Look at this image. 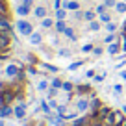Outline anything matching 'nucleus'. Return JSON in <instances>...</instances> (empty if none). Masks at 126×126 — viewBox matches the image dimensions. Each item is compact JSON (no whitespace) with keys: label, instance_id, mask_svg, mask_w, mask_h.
<instances>
[{"label":"nucleus","instance_id":"nucleus-1","mask_svg":"<svg viewBox=\"0 0 126 126\" xmlns=\"http://www.w3.org/2000/svg\"><path fill=\"white\" fill-rule=\"evenodd\" d=\"M17 28H19V32L22 33V35H26V37L33 33V28H32V24L26 22V20H19V22H17Z\"/></svg>","mask_w":126,"mask_h":126},{"label":"nucleus","instance_id":"nucleus-2","mask_svg":"<svg viewBox=\"0 0 126 126\" xmlns=\"http://www.w3.org/2000/svg\"><path fill=\"white\" fill-rule=\"evenodd\" d=\"M11 45V37L8 32H0V52H6Z\"/></svg>","mask_w":126,"mask_h":126},{"label":"nucleus","instance_id":"nucleus-3","mask_svg":"<svg viewBox=\"0 0 126 126\" xmlns=\"http://www.w3.org/2000/svg\"><path fill=\"white\" fill-rule=\"evenodd\" d=\"M6 76L8 78H15V76H20V67L17 63H9L6 67Z\"/></svg>","mask_w":126,"mask_h":126},{"label":"nucleus","instance_id":"nucleus-4","mask_svg":"<svg viewBox=\"0 0 126 126\" xmlns=\"http://www.w3.org/2000/svg\"><path fill=\"white\" fill-rule=\"evenodd\" d=\"M0 32H8V33L13 32V26L9 24V20L6 19L4 15H0Z\"/></svg>","mask_w":126,"mask_h":126},{"label":"nucleus","instance_id":"nucleus-5","mask_svg":"<svg viewBox=\"0 0 126 126\" xmlns=\"http://www.w3.org/2000/svg\"><path fill=\"white\" fill-rule=\"evenodd\" d=\"M63 9H69V11H78V9H80V2H76V0H69V2H65V4H63Z\"/></svg>","mask_w":126,"mask_h":126},{"label":"nucleus","instance_id":"nucleus-6","mask_svg":"<svg viewBox=\"0 0 126 126\" xmlns=\"http://www.w3.org/2000/svg\"><path fill=\"white\" fill-rule=\"evenodd\" d=\"M13 96H15V93H13V91H9V89L2 91V100H4V104H9V102L13 100Z\"/></svg>","mask_w":126,"mask_h":126},{"label":"nucleus","instance_id":"nucleus-7","mask_svg":"<svg viewBox=\"0 0 126 126\" xmlns=\"http://www.w3.org/2000/svg\"><path fill=\"white\" fill-rule=\"evenodd\" d=\"M33 15H35L37 19H45V17H47V8H45V6H37Z\"/></svg>","mask_w":126,"mask_h":126},{"label":"nucleus","instance_id":"nucleus-8","mask_svg":"<svg viewBox=\"0 0 126 126\" xmlns=\"http://www.w3.org/2000/svg\"><path fill=\"white\" fill-rule=\"evenodd\" d=\"M24 115H26V106H24V104H19V106L15 108V117L17 119H22Z\"/></svg>","mask_w":126,"mask_h":126},{"label":"nucleus","instance_id":"nucleus-9","mask_svg":"<svg viewBox=\"0 0 126 126\" xmlns=\"http://www.w3.org/2000/svg\"><path fill=\"white\" fill-rule=\"evenodd\" d=\"M41 41H43V35H41L39 32H33V33L30 35V43L32 45H39Z\"/></svg>","mask_w":126,"mask_h":126},{"label":"nucleus","instance_id":"nucleus-10","mask_svg":"<svg viewBox=\"0 0 126 126\" xmlns=\"http://www.w3.org/2000/svg\"><path fill=\"white\" fill-rule=\"evenodd\" d=\"M30 9H32L30 6H24V4H20L19 8H17V13H19L20 17H26L28 13H30Z\"/></svg>","mask_w":126,"mask_h":126},{"label":"nucleus","instance_id":"nucleus-11","mask_svg":"<svg viewBox=\"0 0 126 126\" xmlns=\"http://www.w3.org/2000/svg\"><path fill=\"white\" fill-rule=\"evenodd\" d=\"M8 115H11V108L8 104H2L0 106V117H8Z\"/></svg>","mask_w":126,"mask_h":126},{"label":"nucleus","instance_id":"nucleus-12","mask_svg":"<svg viewBox=\"0 0 126 126\" xmlns=\"http://www.w3.org/2000/svg\"><path fill=\"white\" fill-rule=\"evenodd\" d=\"M119 50H121V47H119V43H111L110 47H108V52H110L111 56H115V54H119Z\"/></svg>","mask_w":126,"mask_h":126},{"label":"nucleus","instance_id":"nucleus-13","mask_svg":"<svg viewBox=\"0 0 126 126\" xmlns=\"http://www.w3.org/2000/svg\"><path fill=\"white\" fill-rule=\"evenodd\" d=\"M56 30H58L59 33H65V30H67V24H65V20H58V22H56Z\"/></svg>","mask_w":126,"mask_h":126},{"label":"nucleus","instance_id":"nucleus-14","mask_svg":"<svg viewBox=\"0 0 126 126\" xmlns=\"http://www.w3.org/2000/svg\"><path fill=\"white\" fill-rule=\"evenodd\" d=\"M65 15H67V9H56V19L58 20H65Z\"/></svg>","mask_w":126,"mask_h":126},{"label":"nucleus","instance_id":"nucleus-15","mask_svg":"<svg viewBox=\"0 0 126 126\" xmlns=\"http://www.w3.org/2000/svg\"><path fill=\"white\" fill-rule=\"evenodd\" d=\"M76 106H78V110H80V111H85L87 108H89V102H87V100L83 98V100H80V102L76 104Z\"/></svg>","mask_w":126,"mask_h":126},{"label":"nucleus","instance_id":"nucleus-16","mask_svg":"<svg viewBox=\"0 0 126 126\" xmlns=\"http://www.w3.org/2000/svg\"><path fill=\"white\" fill-rule=\"evenodd\" d=\"M41 26H43V28H52V26H54V20H52V19H47V17H45V19L41 20Z\"/></svg>","mask_w":126,"mask_h":126},{"label":"nucleus","instance_id":"nucleus-17","mask_svg":"<svg viewBox=\"0 0 126 126\" xmlns=\"http://www.w3.org/2000/svg\"><path fill=\"white\" fill-rule=\"evenodd\" d=\"M115 9H117L119 13H126V2H117Z\"/></svg>","mask_w":126,"mask_h":126},{"label":"nucleus","instance_id":"nucleus-18","mask_svg":"<svg viewBox=\"0 0 126 126\" xmlns=\"http://www.w3.org/2000/svg\"><path fill=\"white\" fill-rule=\"evenodd\" d=\"M65 35H67L69 39H72V41L76 39V33H74V30H72V28H67V30H65Z\"/></svg>","mask_w":126,"mask_h":126},{"label":"nucleus","instance_id":"nucleus-19","mask_svg":"<svg viewBox=\"0 0 126 126\" xmlns=\"http://www.w3.org/2000/svg\"><path fill=\"white\" fill-rule=\"evenodd\" d=\"M98 28H100V22H96V20H91L89 22V30L91 32H96Z\"/></svg>","mask_w":126,"mask_h":126},{"label":"nucleus","instance_id":"nucleus-20","mask_svg":"<svg viewBox=\"0 0 126 126\" xmlns=\"http://www.w3.org/2000/svg\"><path fill=\"white\" fill-rule=\"evenodd\" d=\"M83 19L89 20V22H91V20H94V11H85V13H83Z\"/></svg>","mask_w":126,"mask_h":126},{"label":"nucleus","instance_id":"nucleus-21","mask_svg":"<svg viewBox=\"0 0 126 126\" xmlns=\"http://www.w3.org/2000/svg\"><path fill=\"white\" fill-rule=\"evenodd\" d=\"M100 22H111V17H110V13H102V15H100Z\"/></svg>","mask_w":126,"mask_h":126},{"label":"nucleus","instance_id":"nucleus-22","mask_svg":"<svg viewBox=\"0 0 126 126\" xmlns=\"http://www.w3.org/2000/svg\"><path fill=\"white\" fill-rule=\"evenodd\" d=\"M47 87H48V82H47V80H41V82L37 83V89H39V91H45Z\"/></svg>","mask_w":126,"mask_h":126},{"label":"nucleus","instance_id":"nucleus-23","mask_svg":"<svg viewBox=\"0 0 126 126\" xmlns=\"http://www.w3.org/2000/svg\"><path fill=\"white\" fill-rule=\"evenodd\" d=\"M52 87H54V89H59V87H63L61 80H59V78H54V80H52Z\"/></svg>","mask_w":126,"mask_h":126},{"label":"nucleus","instance_id":"nucleus-24","mask_svg":"<svg viewBox=\"0 0 126 126\" xmlns=\"http://www.w3.org/2000/svg\"><path fill=\"white\" fill-rule=\"evenodd\" d=\"M104 41H106V43H108V45H111V43H115V33H110V35H106V39H104Z\"/></svg>","mask_w":126,"mask_h":126},{"label":"nucleus","instance_id":"nucleus-25","mask_svg":"<svg viewBox=\"0 0 126 126\" xmlns=\"http://www.w3.org/2000/svg\"><path fill=\"white\" fill-rule=\"evenodd\" d=\"M94 11H96V13H100V15H102V13H106V4L96 6V9H94Z\"/></svg>","mask_w":126,"mask_h":126},{"label":"nucleus","instance_id":"nucleus-26","mask_svg":"<svg viewBox=\"0 0 126 126\" xmlns=\"http://www.w3.org/2000/svg\"><path fill=\"white\" fill-rule=\"evenodd\" d=\"M91 50H94V47H93V45H89V43L82 47V52H91Z\"/></svg>","mask_w":126,"mask_h":126},{"label":"nucleus","instance_id":"nucleus-27","mask_svg":"<svg viewBox=\"0 0 126 126\" xmlns=\"http://www.w3.org/2000/svg\"><path fill=\"white\" fill-rule=\"evenodd\" d=\"M104 4H106V8H115L117 2H115V0H104Z\"/></svg>","mask_w":126,"mask_h":126},{"label":"nucleus","instance_id":"nucleus-28","mask_svg":"<svg viewBox=\"0 0 126 126\" xmlns=\"http://www.w3.org/2000/svg\"><path fill=\"white\" fill-rule=\"evenodd\" d=\"M106 78V72H100V74H94V82H102Z\"/></svg>","mask_w":126,"mask_h":126},{"label":"nucleus","instance_id":"nucleus-29","mask_svg":"<svg viewBox=\"0 0 126 126\" xmlns=\"http://www.w3.org/2000/svg\"><path fill=\"white\" fill-rule=\"evenodd\" d=\"M82 63H83V61H76V63H72L71 67H69V71H76L78 67H82Z\"/></svg>","mask_w":126,"mask_h":126},{"label":"nucleus","instance_id":"nucleus-30","mask_svg":"<svg viewBox=\"0 0 126 126\" xmlns=\"http://www.w3.org/2000/svg\"><path fill=\"white\" fill-rule=\"evenodd\" d=\"M115 30H117V24H113V22H108V32H110V33H113Z\"/></svg>","mask_w":126,"mask_h":126},{"label":"nucleus","instance_id":"nucleus-31","mask_svg":"<svg viewBox=\"0 0 126 126\" xmlns=\"http://www.w3.org/2000/svg\"><path fill=\"white\" fill-rule=\"evenodd\" d=\"M54 9H61V0H54Z\"/></svg>","mask_w":126,"mask_h":126},{"label":"nucleus","instance_id":"nucleus-32","mask_svg":"<svg viewBox=\"0 0 126 126\" xmlns=\"http://www.w3.org/2000/svg\"><path fill=\"white\" fill-rule=\"evenodd\" d=\"M113 91H115L117 94H119V93H122V85H119V83H117V85L113 87Z\"/></svg>","mask_w":126,"mask_h":126},{"label":"nucleus","instance_id":"nucleus-33","mask_svg":"<svg viewBox=\"0 0 126 126\" xmlns=\"http://www.w3.org/2000/svg\"><path fill=\"white\" fill-rule=\"evenodd\" d=\"M63 89L65 91H72V83H63Z\"/></svg>","mask_w":126,"mask_h":126},{"label":"nucleus","instance_id":"nucleus-34","mask_svg":"<svg viewBox=\"0 0 126 126\" xmlns=\"http://www.w3.org/2000/svg\"><path fill=\"white\" fill-rule=\"evenodd\" d=\"M69 54H71V52L65 50V48H61V50H59V56H69Z\"/></svg>","mask_w":126,"mask_h":126},{"label":"nucleus","instance_id":"nucleus-35","mask_svg":"<svg viewBox=\"0 0 126 126\" xmlns=\"http://www.w3.org/2000/svg\"><path fill=\"white\" fill-rule=\"evenodd\" d=\"M41 108H43V111H45V113H48V111H50V108H48V106H47V104H45V102L41 104Z\"/></svg>","mask_w":126,"mask_h":126},{"label":"nucleus","instance_id":"nucleus-36","mask_svg":"<svg viewBox=\"0 0 126 126\" xmlns=\"http://www.w3.org/2000/svg\"><path fill=\"white\" fill-rule=\"evenodd\" d=\"M93 52H94V56H100V54H102V48H94Z\"/></svg>","mask_w":126,"mask_h":126},{"label":"nucleus","instance_id":"nucleus-37","mask_svg":"<svg viewBox=\"0 0 126 126\" xmlns=\"http://www.w3.org/2000/svg\"><path fill=\"white\" fill-rule=\"evenodd\" d=\"M121 78H122V80H126V71H122V72H121Z\"/></svg>","mask_w":126,"mask_h":126},{"label":"nucleus","instance_id":"nucleus-38","mask_svg":"<svg viewBox=\"0 0 126 126\" xmlns=\"http://www.w3.org/2000/svg\"><path fill=\"white\" fill-rule=\"evenodd\" d=\"M0 126H6V122H4V121H0Z\"/></svg>","mask_w":126,"mask_h":126},{"label":"nucleus","instance_id":"nucleus-39","mask_svg":"<svg viewBox=\"0 0 126 126\" xmlns=\"http://www.w3.org/2000/svg\"><path fill=\"white\" fill-rule=\"evenodd\" d=\"M122 2H126V0H122Z\"/></svg>","mask_w":126,"mask_h":126},{"label":"nucleus","instance_id":"nucleus-40","mask_svg":"<svg viewBox=\"0 0 126 126\" xmlns=\"http://www.w3.org/2000/svg\"><path fill=\"white\" fill-rule=\"evenodd\" d=\"M76 2H80V0H76Z\"/></svg>","mask_w":126,"mask_h":126}]
</instances>
